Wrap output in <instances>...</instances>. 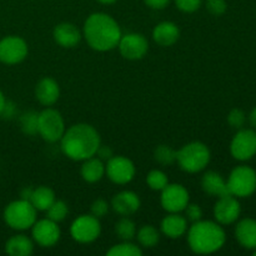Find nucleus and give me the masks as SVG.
<instances>
[{
    "label": "nucleus",
    "mask_w": 256,
    "mask_h": 256,
    "mask_svg": "<svg viewBox=\"0 0 256 256\" xmlns=\"http://www.w3.org/2000/svg\"><path fill=\"white\" fill-rule=\"evenodd\" d=\"M48 218L50 220L55 222H60L66 218L69 209H68V205L65 204L62 200H55L52 205H50L49 209L46 210Z\"/></svg>",
    "instance_id": "7c9ffc66"
},
{
    "label": "nucleus",
    "mask_w": 256,
    "mask_h": 256,
    "mask_svg": "<svg viewBox=\"0 0 256 256\" xmlns=\"http://www.w3.org/2000/svg\"><path fill=\"white\" fill-rule=\"evenodd\" d=\"M226 235L219 222L199 220L190 226L188 242L195 254H212L224 246Z\"/></svg>",
    "instance_id": "7ed1b4c3"
},
{
    "label": "nucleus",
    "mask_w": 256,
    "mask_h": 256,
    "mask_svg": "<svg viewBox=\"0 0 256 256\" xmlns=\"http://www.w3.org/2000/svg\"><path fill=\"white\" fill-rule=\"evenodd\" d=\"M106 255L109 256H142V252L139 246L132 244L129 242H124L122 244L114 245L110 250H108Z\"/></svg>",
    "instance_id": "cd10ccee"
},
{
    "label": "nucleus",
    "mask_w": 256,
    "mask_h": 256,
    "mask_svg": "<svg viewBox=\"0 0 256 256\" xmlns=\"http://www.w3.org/2000/svg\"><path fill=\"white\" fill-rule=\"evenodd\" d=\"M54 40L56 44L62 48H74L82 40V32L72 22H62L56 25L52 32Z\"/></svg>",
    "instance_id": "f3484780"
},
{
    "label": "nucleus",
    "mask_w": 256,
    "mask_h": 256,
    "mask_svg": "<svg viewBox=\"0 0 256 256\" xmlns=\"http://www.w3.org/2000/svg\"><path fill=\"white\" fill-rule=\"evenodd\" d=\"M202 0H175V5L184 12H194L202 6Z\"/></svg>",
    "instance_id": "f704fd0d"
},
{
    "label": "nucleus",
    "mask_w": 256,
    "mask_h": 256,
    "mask_svg": "<svg viewBox=\"0 0 256 256\" xmlns=\"http://www.w3.org/2000/svg\"><path fill=\"white\" fill-rule=\"evenodd\" d=\"M96 155H98V156H99V159L109 160L110 158L112 156V149H110V148L102 146V145H100V148H99V149H98Z\"/></svg>",
    "instance_id": "58836bf2"
},
{
    "label": "nucleus",
    "mask_w": 256,
    "mask_h": 256,
    "mask_svg": "<svg viewBox=\"0 0 256 256\" xmlns=\"http://www.w3.org/2000/svg\"><path fill=\"white\" fill-rule=\"evenodd\" d=\"M62 150L69 159L84 162L95 156L100 148V135L89 124H75L65 130L62 139Z\"/></svg>",
    "instance_id": "f03ea898"
},
{
    "label": "nucleus",
    "mask_w": 256,
    "mask_h": 256,
    "mask_svg": "<svg viewBox=\"0 0 256 256\" xmlns=\"http://www.w3.org/2000/svg\"><path fill=\"white\" fill-rule=\"evenodd\" d=\"M162 206L169 212H180L189 204V192L180 184H168L162 190Z\"/></svg>",
    "instance_id": "f8f14e48"
},
{
    "label": "nucleus",
    "mask_w": 256,
    "mask_h": 256,
    "mask_svg": "<svg viewBox=\"0 0 256 256\" xmlns=\"http://www.w3.org/2000/svg\"><path fill=\"white\" fill-rule=\"evenodd\" d=\"M254 255H255V256H256V252H254Z\"/></svg>",
    "instance_id": "c03bdc74"
},
{
    "label": "nucleus",
    "mask_w": 256,
    "mask_h": 256,
    "mask_svg": "<svg viewBox=\"0 0 256 256\" xmlns=\"http://www.w3.org/2000/svg\"><path fill=\"white\" fill-rule=\"evenodd\" d=\"M35 96H36L38 102L45 106L55 104L60 96L59 84L52 78H44L36 84Z\"/></svg>",
    "instance_id": "a211bd4d"
},
{
    "label": "nucleus",
    "mask_w": 256,
    "mask_h": 256,
    "mask_svg": "<svg viewBox=\"0 0 256 256\" xmlns=\"http://www.w3.org/2000/svg\"><path fill=\"white\" fill-rule=\"evenodd\" d=\"M210 150L200 142H192L184 145L176 152V162L186 172H199L210 162Z\"/></svg>",
    "instance_id": "20e7f679"
},
{
    "label": "nucleus",
    "mask_w": 256,
    "mask_h": 256,
    "mask_svg": "<svg viewBox=\"0 0 256 256\" xmlns=\"http://www.w3.org/2000/svg\"><path fill=\"white\" fill-rule=\"evenodd\" d=\"M120 54L128 60H139L145 56L149 49V42L142 34L138 32H129L122 35L119 44Z\"/></svg>",
    "instance_id": "ddd939ff"
},
{
    "label": "nucleus",
    "mask_w": 256,
    "mask_h": 256,
    "mask_svg": "<svg viewBox=\"0 0 256 256\" xmlns=\"http://www.w3.org/2000/svg\"><path fill=\"white\" fill-rule=\"evenodd\" d=\"M65 132V124L62 114L55 109L42 110L38 114V134L48 142H56Z\"/></svg>",
    "instance_id": "423d86ee"
},
{
    "label": "nucleus",
    "mask_w": 256,
    "mask_h": 256,
    "mask_svg": "<svg viewBox=\"0 0 256 256\" xmlns=\"http://www.w3.org/2000/svg\"><path fill=\"white\" fill-rule=\"evenodd\" d=\"M28 44L20 36H6L0 40V62L4 64H19L26 58Z\"/></svg>",
    "instance_id": "9b49d317"
},
{
    "label": "nucleus",
    "mask_w": 256,
    "mask_h": 256,
    "mask_svg": "<svg viewBox=\"0 0 256 256\" xmlns=\"http://www.w3.org/2000/svg\"><path fill=\"white\" fill-rule=\"evenodd\" d=\"M245 122H246V115L240 109H232L228 115V122L234 129H242Z\"/></svg>",
    "instance_id": "473e14b6"
},
{
    "label": "nucleus",
    "mask_w": 256,
    "mask_h": 256,
    "mask_svg": "<svg viewBox=\"0 0 256 256\" xmlns=\"http://www.w3.org/2000/svg\"><path fill=\"white\" fill-rule=\"evenodd\" d=\"M170 0H144L145 4L150 6L152 9H164Z\"/></svg>",
    "instance_id": "4c0bfd02"
},
{
    "label": "nucleus",
    "mask_w": 256,
    "mask_h": 256,
    "mask_svg": "<svg viewBox=\"0 0 256 256\" xmlns=\"http://www.w3.org/2000/svg\"><path fill=\"white\" fill-rule=\"evenodd\" d=\"M138 240L144 248H154L159 242L160 234L152 225H144L138 232Z\"/></svg>",
    "instance_id": "a878e982"
},
{
    "label": "nucleus",
    "mask_w": 256,
    "mask_h": 256,
    "mask_svg": "<svg viewBox=\"0 0 256 256\" xmlns=\"http://www.w3.org/2000/svg\"><path fill=\"white\" fill-rule=\"evenodd\" d=\"M180 30L172 22H162L152 30V38L160 46H170L179 40Z\"/></svg>",
    "instance_id": "aec40b11"
},
{
    "label": "nucleus",
    "mask_w": 256,
    "mask_h": 256,
    "mask_svg": "<svg viewBox=\"0 0 256 256\" xmlns=\"http://www.w3.org/2000/svg\"><path fill=\"white\" fill-rule=\"evenodd\" d=\"M96 2H102V4H112V2H115L116 0H96Z\"/></svg>",
    "instance_id": "37998d69"
},
{
    "label": "nucleus",
    "mask_w": 256,
    "mask_h": 256,
    "mask_svg": "<svg viewBox=\"0 0 256 256\" xmlns=\"http://www.w3.org/2000/svg\"><path fill=\"white\" fill-rule=\"evenodd\" d=\"M230 152L240 162H246L256 155V132L252 129H239L230 144Z\"/></svg>",
    "instance_id": "1a4fd4ad"
},
{
    "label": "nucleus",
    "mask_w": 256,
    "mask_h": 256,
    "mask_svg": "<svg viewBox=\"0 0 256 256\" xmlns=\"http://www.w3.org/2000/svg\"><path fill=\"white\" fill-rule=\"evenodd\" d=\"M102 225L94 215H80L72 222L70 226V234L72 239L82 244L92 242L100 236Z\"/></svg>",
    "instance_id": "6e6552de"
},
{
    "label": "nucleus",
    "mask_w": 256,
    "mask_h": 256,
    "mask_svg": "<svg viewBox=\"0 0 256 256\" xmlns=\"http://www.w3.org/2000/svg\"><path fill=\"white\" fill-rule=\"evenodd\" d=\"M235 238L245 249H256V220L246 218L238 222L235 228Z\"/></svg>",
    "instance_id": "6ab92c4d"
},
{
    "label": "nucleus",
    "mask_w": 256,
    "mask_h": 256,
    "mask_svg": "<svg viewBox=\"0 0 256 256\" xmlns=\"http://www.w3.org/2000/svg\"><path fill=\"white\" fill-rule=\"evenodd\" d=\"M29 202L39 212H46L50 205L55 202V194L49 186H39L32 189Z\"/></svg>",
    "instance_id": "393cba45"
},
{
    "label": "nucleus",
    "mask_w": 256,
    "mask_h": 256,
    "mask_svg": "<svg viewBox=\"0 0 256 256\" xmlns=\"http://www.w3.org/2000/svg\"><path fill=\"white\" fill-rule=\"evenodd\" d=\"M185 214H186V219L190 222H195L202 220V209L196 204H188L185 208Z\"/></svg>",
    "instance_id": "e433bc0d"
},
{
    "label": "nucleus",
    "mask_w": 256,
    "mask_h": 256,
    "mask_svg": "<svg viewBox=\"0 0 256 256\" xmlns=\"http://www.w3.org/2000/svg\"><path fill=\"white\" fill-rule=\"evenodd\" d=\"M242 212L240 202L234 195H225L219 198L214 206L215 220L220 225H229L236 222Z\"/></svg>",
    "instance_id": "2eb2a0df"
},
{
    "label": "nucleus",
    "mask_w": 256,
    "mask_h": 256,
    "mask_svg": "<svg viewBox=\"0 0 256 256\" xmlns=\"http://www.w3.org/2000/svg\"><path fill=\"white\" fill-rule=\"evenodd\" d=\"M105 174L115 184L124 185L132 182L135 176V165L128 158L112 155L105 165Z\"/></svg>",
    "instance_id": "9d476101"
},
{
    "label": "nucleus",
    "mask_w": 256,
    "mask_h": 256,
    "mask_svg": "<svg viewBox=\"0 0 256 256\" xmlns=\"http://www.w3.org/2000/svg\"><path fill=\"white\" fill-rule=\"evenodd\" d=\"M226 184L229 192L234 196H250L256 190V172L246 165L235 168L230 172Z\"/></svg>",
    "instance_id": "0eeeda50"
},
{
    "label": "nucleus",
    "mask_w": 256,
    "mask_h": 256,
    "mask_svg": "<svg viewBox=\"0 0 256 256\" xmlns=\"http://www.w3.org/2000/svg\"><path fill=\"white\" fill-rule=\"evenodd\" d=\"M112 206L115 212L122 216H129L139 210L140 208V198L134 192H119L115 195L112 200Z\"/></svg>",
    "instance_id": "dca6fc26"
},
{
    "label": "nucleus",
    "mask_w": 256,
    "mask_h": 256,
    "mask_svg": "<svg viewBox=\"0 0 256 256\" xmlns=\"http://www.w3.org/2000/svg\"><path fill=\"white\" fill-rule=\"evenodd\" d=\"M34 244L25 235H15L10 238L5 245V252L12 256H29L32 254Z\"/></svg>",
    "instance_id": "b1692460"
},
{
    "label": "nucleus",
    "mask_w": 256,
    "mask_h": 256,
    "mask_svg": "<svg viewBox=\"0 0 256 256\" xmlns=\"http://www.w3.org/2000/svg\"><path fill=\"white\" fill-rule=\"evenodd\" d=\"M36 212L29 200H15L5 208L4 220L12 229L26 230L36 222Z\"/></svg>",
    "instance_id": "39448f33"
},
{
    "label": "nucleus",
    "mask_w": 256,
    "mask_h": 256,
    "mask_svg": "<svg viewBox=\"0 0 256 256\" xmlns=\"http://www.w3.org/2000/svg\"><path fill=\"white\" fill-rule=\"evenodd\" d=\"M90 210H92V215H94L95 218L100 219V218L105 216L108 214V212H109V205H108V202L105 200L98 199L92 202Z\"/></svg>",
    "instance_id": "c9c22d12"
},
{
    "label": "nucleus",
    "mask_w": 256,
    "mask_h": 256,
    "mask_svg": "<svg viewBox=\"0 0 256 256\" xmlns=\"http://www.w3.org/2000/svg\"><path fill=\"white\" fill-rule=\"evenodd\" d=\"M162 232L170 239H178L182 236L188 230V219L178 212H170L162 222Z\"/></svg>",
    "instance_id": "412c9836"
},
{
    "label": "nucleus",
    "mask_w": 256,
    "mask_h": 256,
    "mask_svg": "<svg viewBox=\"0 0 256 256\" xmlns=\"http://www.w3.org/2000/svg\"><path fill=\"white\" fill-rule=\"evenodd\" d=\"M32 239L35 242L42 248L54 246L60 239V229L58 226V222H52L49 218L42 219L39 222H35L32 225Z\"/></svg>",
    "instance_id": "4468645a"
},
{
    "label": "nucleus",
    "mask_w": 256,
    "mask_h": 256,
    "mask_svg": "<svg viewBox=\"0 0 256 256\" xmlns=\"http://www.w3.org/2000/svg\"><path fill=\"white\" fill-rule=\"evenodd\" d=\"M206 9L210 14L220 16L226 12L228 4L225 0H206Z\"/></svg>",
    "instance_id": "72a5a7b5"
},
{
    "label": "nucleus",
    "mask_w": 256,
    "mask_h": 256,
    "mask_svg": "<svg viewBox=\"0 0 256 256\" xmlns=\"http://www.w3.org/2000/svg\"><path fill=\"white\" fill-rule=\"evenodd\" d=\"M154 158L159 164L172 165L176 162V150L172 149L168 145H159L155 149Z\"/></svg>",
    "instance_id": "c85d7f7f"
},
{
    "label": "nucleus",
    "mask_w": 256,
    "mask_h": 256,
    "mask_svg": "<svg viewBox=\"0 0 256 256\" xmlns=\"http://www.w3.org/2000/svg\"><path fill=\"white\" fill-rule=\"evenodd\" d=\"M249 122H250V124H252V126L254 128V129H256V108L255 109H252V112H250Z\"/></svg>",
    "instance_id": "a19ab883"
},
{
    "label": "nucleus",
    "mask_w": 256,
    "mask_h": 256,
    "mask_svg": "<svg viewBox=\"0 0 256 256\" xmlns=\"http://www.w3.org/2000/svg\"><path fill=\"white\" fill-rule=\"evenodd\" d=\"M146 184L149 185L150 189L162 192L169 184V180H168L166 174L162 170H152L146 176Z\"/></svg>",
    "instance_id": "c756f323"
},
{
    "label": "nucleus",
    "mask_w": 256,
    "mask_h": 256,
    "mask_svg": "<svg viewBox=\"0 0 256 256\" xmlns=\"http://www.w3.org/2000/svg\"><path fill=\"white\" fill-rule=\"evenodd\" d=\"M202 188L206 194L212 195V196L222 198L225 195H232L228 189L226 182L216 172H205L202 179Z\"/></svg>",
    "instance_id": "4be33fe9"
},
{
    "label": "nucleus",
    "mask_w": 256,
    "mask_h": 256,
    "mask_svg": "<svg viewBox=\"0 0 256 256\" xmlns=\"http://www.w3.org/2000/svg\"><path fill=\"white\" fill-rule=\"evenodd\" d=\"M84 38L96 52H109L118 46L122 30L116 20L105 12H94L84 22Z\"/></svg>",
    "instance_id": "f257e3e1"
},
{
    "label": "nucleus",
    "mask_w": 256,
    "mask_h": 256,
    "mask_svg": "<svg viewBox=\"0 0 256 256\" xmlns=\"http://www.w3.org/2000/svg\"><path fill=\"white\" fill-rule=\"evenodd\" d=\"M15 112V105L12 102H6V105L4 108V112H2V115H4L5 118H12Z\"/></svg>",
    "instance_id": "ea45409f"
},
{
    "label": "nucleus",
    "mask_w": 256,
    "mask_h": 256,
    "mask_svg": "<svg viewBox=\"0 0 256 256\" xmlns=\"http://www.w3.org/2000/svg\"><path fill=\"white\" fill-rule=\"evenodd\" d=\"M115 232L124 242H130L136 235V226L129 218H122L115 224Z\"/></svg>",
    "instance_id": "bb28decb"
},
{
    "label": "nucleus",
    "mask_w": 256,
    "mask_h": 256,
    "mask_svg": "<svg viewBox=\"0 0 256 256\" xmlns=\"http://www.w3.org/2000/svg\"><path fill=\"white\" fill-rule=\"evenodd\" d=\"M20 125L25 134L34 135L38 132V112H28L20 118Z\"/></svg>",
    "instance_id": "2f4dec72"
},
{
    "label": "nucleus",
    "mask_w": 256,
    "mask_h": 256,
    "mask_svg": "<svg viewBox=\"0 0 256 256\" xmlns=\"http://www.w3.org/2000/svg\"><path fill=\"white\" fill-rule=\"evenodd\" d=\"M5 105H6V99H5L4 94H2V92H0V115H2V112H4Z\"/></svg>",
    "instance_id": "79ce46f5"
},
{
    "label": "nucleus",
    "mask_w": 256,
    "mask_h": 256,
    "mask_svg": "<svg viewBox=\"0 0 256 256\" xmlns=\"http://www.w3.org/2000/svg\"><path fill=\"white\" fill-rule=\"evenodd\" d=\"M82 178L86 182H98L102 180V178L105 174V165L102 164V160L99 158H89L84 160V164L82 165Z\"/></svg>",
    "instance_id": "5701e85b"
}]
</instances>
